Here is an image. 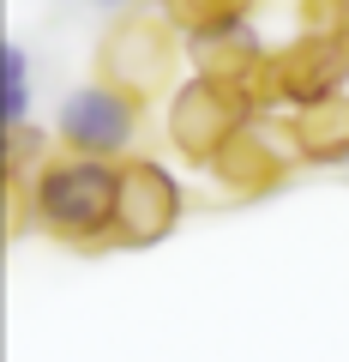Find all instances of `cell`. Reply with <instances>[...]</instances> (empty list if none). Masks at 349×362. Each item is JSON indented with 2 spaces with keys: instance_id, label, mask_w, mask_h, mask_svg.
Returning <instances> with one entry per match:
<instances>
[{
  "instance_id": "12",
  "label": "cell",
  "mask_w": 349,
  "mask_h": 362,
  "mask_svg": "<svg viewBox=\"0 0 349 362\" xmlns=\"http://www.w3.org/2000/svg\"><path fill=\"white\" fill-rule=\"evenodd\" d=\"M91 6H109V13H133L139 0H91Z\"/></svg>"
},
{
  "instance_id": "2",
  "label": "cell",
  "mask_w": 349,
  "mask_h": 362,
  "mask_svg": "<svg viewBox=\"0 0 349 362\" xmlns=\"http://www.w3.org/2000/svg\"><path fill=\"white\" fill-rule=\"evenodd\" d=\"M253 115H259V90L253 85L199 66V73L181 78V90L169 97V139H175V151H181V157L211 163V157H217Z\"/></svg>"
},
{
  "instance_id": "9",
  "label": "cell",
  "mask_w": 349,
  "mask_h": 362,
  "mask_svg": "<svg viewBox=\"0 0 349 362\" xmlns=\"http://www.w3.org/2000/svg\"><path fill=\"white\" fill-rule=\"evenodd\" d=\"M30 115V49L18 37L0 42V133L25 127Z\"/></svg>"
},
{
  "instance_id": "10",
  "label": "cell",
  "mask_w": 349,
  "mask_h": 362,
  "mask_svg": "<svg viewBox=\"0 0 349 362\" xmlns=\"http://www.w3.org/2000/svg\"><path fill=\"white\" fill-rule=\"evenodd\" d=\"M247 13H253V0H163V18L181 30L187 42L205 37V30H217V25H229V18H247Z\"/></svg>"
},
{
  "instance_id": "1",
  "label": "cell",
  "mask_w": 349,
  "mask_h": 362,
  "mask_svg": "<svg viewBox=\"0 0 349 362\" xmlns=\"http://www.w3.org/2000/svg\"><path fill=\"white\" fill-rule=\"evenodd\" d=\"M115 206H121V163L91 151L37 157L25 181V218L66 247H115Z\"/></svg>"
},
{
  "instance_id": "11",
  "label": "cell",
  "mask_w": 349,
  "mask_h": 362,
  "mask_svg": "<svg viewBox=\"0 0 349 362\" xmlns=\"http://www.w3.org/2000/svg\"><path fill=\"white\" fill-rule=\"evenodd\" d=\"M307 30L337 37V42H343V54H349V0H307Z\"/></svg>"
},
{
  "instance_id": "5",
  "label": "cell",
  "mask_w": 349,
  "mask_h": 362,
  "mask_svg": "<svg viewBox=\"0 0 349 362\" xmlns=\"http://www.w3.org/2000/svg\"><path fill=\"white\" fill-rule=\"evenodd\" d=\"M139 97L115 90L109 78H91V85L66 90V103L54 109V133H61L66 151H91V157H121L139 133Z\"/></svg>"
},
{
  "instance_id": "7",
  "label": "cell",
  "mask_w": 349,
  "mask_h": 362,
  "mask_svg": "<svg viewBox=\"0 0 349 362\" xmlns=\"http://www.w3.org/2000/svg\"><path fill=\"white\" fill-rule=\"evenodd\" d=\"M205 169L229 187L235 199H259V194H271L277 181H283V151H277V139L259 127V121H247Z\"/></svg>"
},
{
  "instance_id": "8",
  "label": "cell",
  "mask_w": 349,
  "mask_h": 362,
  "mask_svg": "<svg viewBox=\"0 0 349 362\" xmlns=\"http://www.w3.org/2000/svg\"><path fill=\"white\" fill-rule=\"evenodd\" d=\"M289 145L307 163H343L349 157V90H331L319 103L289 109Z\"/></svg>"
},
{
  "instance_id": "3",
  "label": "cell",
  "mask_w": 349,
  "mask_h": 362,
  "mask_svg": "<svg viewBox=\"0 0 349 362\" xmlns=\"http://www.w3.org/2000/svg\"><path fill=\"white\" fill-rule=\"evenodd\" d=\"M181 30L169 25L163 13H127L109 25V37L97 42V78H109L115 90H127V97H157V90L175 78V66H181Z\"/></svg>"
},
{
  "instance_id": "6",
  "label": "cell",
  "mask_w": 349,
  "mask_h": 362,
  "mask_svg": "<svg viewBox=\"0 0 349 362\" xmlns=\"http://www.w3.org/2000/svg\"><path fill=\"white\" fill-rule=\"evenodd\" d=\"M181 181L151 157L121 163V206H115V247H157L181 223Z\"/></svg>"
},
{
  "instance_id": "4",
  "label": "cell",
  "mask_w": 349,
  "mask_h": 362,
  "mask_svg": "<svg viewBox=\"0 0 349 362\" xmlns=\"http://www.w3.org/2000/svg\"><path fill=\"white\" fill-rule=\"evenodd\" d=\"M349 78V54L337 37H325V30H301L295 42H289L283 54H271L265 61V73H259V109H301V103H319V97H331V90H343Z\"/></svg>"
}]
</instances>
